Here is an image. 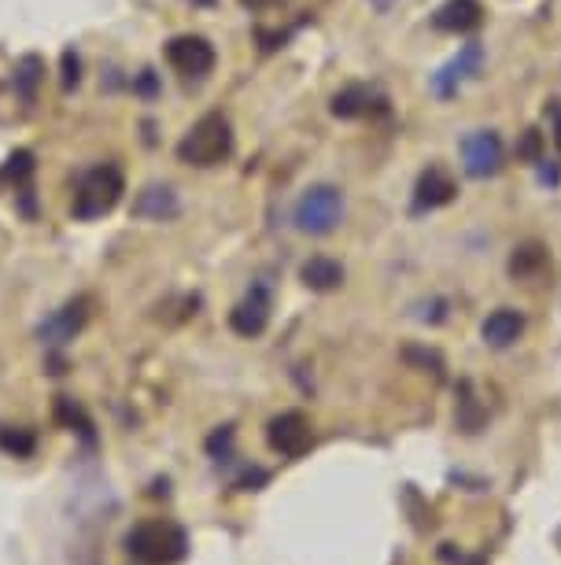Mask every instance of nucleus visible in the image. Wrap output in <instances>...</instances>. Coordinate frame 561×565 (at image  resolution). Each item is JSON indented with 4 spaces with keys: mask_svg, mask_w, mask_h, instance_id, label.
Wrapping results in <instances>:
<instances>
[{
    "mask_svg": "<svg viewBox=\"0 0 561 565\" xmlns=\"http://www.w3.org/2000/svg\"><path fill=\"white\" fill-rule=\"evenodd\" d=\"M126 193V178L122 170L115 163H97L93 170L78 178V189H74V218L78 222H93V218H104L119 207V200Z\"/></svg>",
    "mask_w": 561,
    "mask_h": 565,
    "instance_id": "1",
    "label": "nucleus"
},
{
    "mask_svg": "<svg viewBox=\"0 0 561 565\" xmlns=\"http://www.w3.org/2000/svg\"><path fill=\"white\" fill-rule=\"evenodd\" d=\"M126 547L144 565H177L188 554V536L174 521H141L126 532Z\"/></svg>",
    "mask_w": 561,
    "mask_h": 565,
    "instance_id": "2",
    "label": "nucleus"
},
{
    "mask_svg": "<svg viewBox=\"0 0 561 565\" xmlns=\"http://www.w3.org/2000/svg\"><path fill=\"white\" fill-rule=\"evenodd\" d=\"M229 152H233V126L222 111H207L182 137V145H177V159L185 167H199V170L218 167L222 159H229Z\"/></svg>",
    "mask_w": 561,
    "mask_h": 565,
    "instance_id": "3",
    "label": "nucleus"
},
{
    "mask_svg": "<svg viewBox=\"0 0 561 565\" xmlns=\"http://www.w3.org/2000/svg\"><path fill=\"white\" fill-rule=\"evenodd\" d=\"M344 211H347L344 193L336 185H330V181H322V185L303 189V196L295 200V207H292V222L306 237H330L344 222Z\"/></svg>",
    "mask_w": 561,
    "mask_h": 565,
    "instance_id": "4",
    "label": "nucleus"
},
{
    "mask_svg": "<svg viewBox=\"0 0 561 565\" xmlns=\"http://www.w3.org/2000/svg\"><path fill=\"white\" fill-rule=\"evenodd\" d=\"M462 167H465V174L476 178V181L495 178L506 167V145H503V137L495 134V130H473L462 141Z\"/></svg>",
    "mask_w": 561,
    "mask_h": 565,
    "instance_id": "5",
    "label": "nucleus"
},
{
    "mask_svg": "<svg viewBox=\"0 0 561 565\" xmlns=\"http://www.w3.org/2000/svg\"><path fill=\"white\" fill-rule=\"evenodd\" d=\"M166 63L185 78H204L215 67V45L199 34H177L166 41Z\"/></svg>",
    "mask_w": 561,
    "mask_h": 565,
    "instance_id": "6",
    "label": "nucleus"
},
{
    "mask_svg": "<svg viewBox=\"0 0 561 565\" xmlns=\"http://www.w3.org/2000/svg\"><path fill=\"white\" fill-rule=\"evenodd\" d=\"M481 67H484V49L476 45V41H470V45L458 49V56H451L436 74H432V89H436V97H443V100L458 97V89L465 82H473L476 74H481Z\"/></svg>",
    "mask_w": 561,
    "mask_h": 565,
    "instance_id": "7",
    "label": "nucleus"
},
{
    "mask_svg": "<svg viewBox=\"0 0 561 565\" xmlns=\"http://www.w3.org/2000/svg\"><path fill=\"white\" fill-rule=\"evenodd\" d=\"M270 285L267 281H256L248 289V296L240 300L237 307H233V315H229V326H233V333H240V337H259V333H267V326H270Z\"/></svg>",
    "mask_w": 561,
    "mask_h": 565,
    "instance_id": "8",
    "label": "nucleus"
},
{
    "mask_svg": "<svg viewBox=\"0 0 561 565\" xmlns=\"http://www.w3.org/2000/svg\"><path fill=\"white\" fill-rule=\"evenodd\" d=\"M267 440H270V447L278 455L300 458L306 447H311V440H314V436H311V422H306L300 411H284V414H278V418L270 422Z\"/></svg>",
    "mask_w": 561,
    "mask_h": 565,
    "instance_id": "9",
    "label": "nucleus"
},
{
    "mask_svg": "<svg viewBox=\"0 0 561 565\" xmlns=\"http://www.w3.org/2000/svg\"><path fill=\"white\" fill-rule=\"evenodd\" d=\"M458 196V185H454V178L443 170L440 163H432L421 170V178H418V185H414V215H425V211H440V207H447L451 200Z\"/></svg>",
    "mask_w": 561,
    "mask_h": 565,
    "instance_id": "10",
    "label": "nucleus"
},
{
    "mask_svg": "<svg viewBox=\"0 0 561 565\" xmlns=\"http://www.w3.org/2000/svg\"><path fill=\"white\" fill-rule=\"evenodd\" d=\"M481 23H484L481 0H447L432 15V30H440V34H470Z\"/></svg>",
    "mask_w": 561,
    "mask_h": 565,
    "instance_id": "11",
    "label": "nucleus"
},
{
    "mask_svg": "<svg viewBox=\"0 0 561 565\" xmlns=\"http://www.w3.org/2000/svg\"><path fill=\"white\" fill-rule=\"evenodd\" d=\"M182 211V200L171 185H144L141 193L133 196V215L148 218V222H171Z\"/></svg>",
    "mask_w": 561,
    "mask_h": 565,
    "instance_id": "12",
    "label": "nucleus"
},
{
    "mask_svg": "<svg viewBox=\"0 0 561 565\" xmlns=\"http://www.w3.org/2000/svg\"><path fill=\"white\" fill-rule=\"evenodd\" d=\"M86 307H89L86 300H74L67 307H60V311L37 329V337L45 340V344H67V340L78 337L82 326H86V318H89Z\"/></svg>",
    "mask_w": 561,
    "mask_h": 565,
    "instance_id": "13",
    "label": "nucleus"
},
{
    "mask_svg": "<svg viewBox=\"0 0 561 565\" xmlns=\"http://www.w3.org/2000/svg\"><path fill=\"white\" fill-rule=\"evenodd\" d=\"M388 111V100L380 97L377 89H369V85H347L341 89L330 104V111L336 119H358V115H369V111Z\"/></svg>",
    "mask_w": 561,
    "mask_h": 565,
    "instance_id": "14",
    "label": "nucleus"
},
{
    "mask_svg": "<svg viewBox=\"0 0 561 565\" xmlns=\"http://www.w3.org/2000/svg\"><path fill=\"white\" fill-rule=\"evenodd\" d=\"M481 333H484V344L503 351V348H510V344H517V340H521V333H525V315L514 311V307H499L495 315L484 318Z\"/></svg>",
    "mask_w": 561,
    "mask_h": 565,
    "instance_id": "15",
    "label": "nucleus"
},
{
    "mask_svg": "<svg viewBox=\"0 0 561 565\" xmlns=\"http://www.w3.org/2000/svg\"><path fill=\"white\" fill-rule=\"evenodd\" d=\"M300 277H303L306 289L333 292V289H341V285H344V266L336 259H330V255H314V259H306L300 266Z\"/></svg>",
    "mask_w": 561,
    "mask_h": 565,
    "instance_id": "16",
    "label": "nucleus"
},
{
    "mask_svg": "<svg viewBox=\"0 0 561 565\" xmlns=\"http://www.w3.org/2000/svg\"><path fill=\"white\" fill-rule=\"evenodd\" d=\"M547 263H550V255L543 244L525 241V244H517L510 255V277L514 281H536V277L547 270Z\"/></svg>",
    "mask_w": 561,
    "mask_h": 565,
    "instance_id": "17",
    "label": "nucleus"
},
{
    "mask_svg": "<svg viewBox=\"0 0 561 565\" xmlns=\"http://www.w3.org/2000/svg\"><path fill=\"white\" fill-rule=\"evenodd\" d=\"M41 78H45V63H41L37 56H23L15 63V89H19V97H23V100L37 97Z\"/></svg>",
    "mask_w": 561,
    "mask_h": 565,
    "instance_id": "18",
    "label": "nucleus"
},
{
    "mask_svg": "<svg viewBox=\"0 0 561 565\" xmlns=\"http://www.w3.org/2000/svg\"><path fill=\"white\" fill-rule=\"evenodd\" d=\"M481 422H484V407L476 403L473 388H470V381H462V411H458V425H462L465 433H476V429H481Z\"/></svg>",
    "mask_w": 561,
    "mask_h": 565,
    "instance_id": "19",
    "label": "nucleus"
},
{
    "mask_svg": "<svg viewBox=\"0 0 561 565\" xmlns=\"http://www.w3.org/2000/svg\"><path fill=\"white\" fill-rule=\"evenodd\" d=\"M0 447L4 451H12L15 458H26V455H34V447H37V440H34V433H23V429H4L0 433Z\"/></svg>",
    "mask_w": 561,
    "mask_h": 565,
    "instance_id": "20",
    "label": "nucleus"
},
{
    "mask_svg": "<svg viewBox=\"0 0 561 565\" xmlns=\"http://www.w3.org/2000/svg\"><path fill=\"white\" fill-rule=\"evenodd\" d=\"M30 174H34V156H30L26 148H19V152L8 159V167L0 170V178L15 181V185H19V181H26Z\"/></svg>",
    "mask_w": 561,
    "mask_h": 565,
    "instance_id": "21",
    "label": "nucleus"
},
{
    "mask_svg": "<svg viewBox=\"0 0 561 565\" xmlns=\"http://www.w3.org/2000/svg\"><path fill=\"white\" fill-rule=\"evenodd\" d=\"M517 159H525V163H543V134L525 130L521 145H517Z\"/></svg>",
    "mask_w": 561,
    "mask_h": 565,
    "instance_id": "22",
    "label": "nucleus"
},
{
    "mask_svg": "<svg viewBox=\"0 0 561 565\" xmlns=\"http://www.w3.org/2000/svg\"><path fill=\"white\" fill-rule=\"evenodd\" d=\"M403 355L410 359V362H421V366H429L436 377H443V359L436 355V351H425V348H407Z\"/></svg>",
    "mask_w": 561,
    "mask_h": 565,
    "instance_id": "23",
    "label": "nucleus"
},
{
    "mask_svg": "<svg viewBox=\"0 0 561 565\" xmlns=\"http://www.w3.org/2000/svg\"><path fill=\"white\" fill-rule=\"evenodd\" d=\"M418 318H421V322L440 326L443 318H447V300H429V303H418Z\"/></svg>",
    "mask_w": 561,
    "mask_h": 565,
    "instance_id": "24",
    "label": "nucleus"
},
{
    "mask_svg": "<svg viewBox=\"0 0 561 565\" xmlns=\"http://www.w3.org/2000/svg\"><path fill=\"white\" fill-rule=\"evenodd\" d=\"M78 78H82V63L67 49V52H63V85H67V89H74V85H78Z\"/></svg>",
    "mask_w": 561,
    "mask_h": 565,
    "instance_id": "25",
    "label": "nucleus"
},
{
    "mask_svg": "<svg viewBox=\"0 0 561 565\" xmlns=\"http://www.w3.org/2000/svg\"><path fill=\"white\" fill-rule=\"evenodd\" d=\"M547 111H550V122H554V145H558V152H561V100H550Z\"/></svg>",
    "mask_w": 561,
    "mask_h": 565,
    "instance_id": "26",
    "label": "nucleus"
},
{
    "mask_svg": "<svg viewBox=\"0 0 561 565\" xmlns=\"http://www.w3.org/2000/svg\"><path fill=\"white\" fill-rule=\"evenodd\" d=\"M137 93H144V97H152V93H155V74L152 71L141 74V82H137Z\"/></svg>",
    "mask_w": 561,
    "mask_h": 565,
    "instance_id": "27",
    "label": "nucleus"
},
{
    "mask_svg": "<svg viewBox=\"0 0 561 565\" xmlns=\"http://www.w3.org/2000/svg\"><path fill=\"white\" fill-rule=\"evenodd\" d=\"M240 4H245V8H251V12H262V8H270L273 0H240Z\"/></svg>",
    "mask_w": 561,
    "mask_h": 565,
    "instance_id": "28",
    "label": "nucleus"
},
{
    "mask_svg": "<svg viewBox=\"0 0 561 565\" xmlns=\"http://www.w3.org/2000/svg\"><path fill=\"white\" fill-rule=\"evenodd\" d=\"M193 4H215V0H193Z\"/></svg>",
    "mask_w": 561,
    "mask_h": 565,
    "instance_id": "29",
    "label": "nucleus"
}]
</instances>
